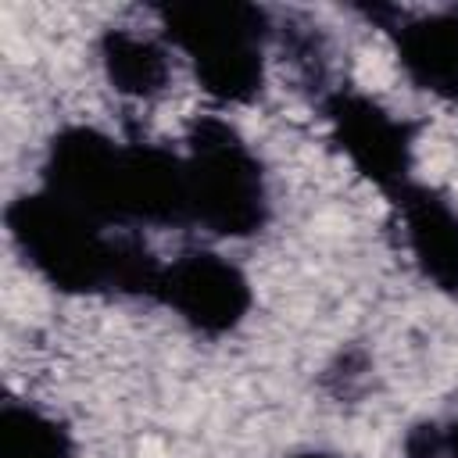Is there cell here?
Instances as JSON below:
<instances>
[{
	"label": "cell",
	"mask_w": 458,
	"mask_h": 458,
	"mask_svg": "<svg viewBox=\"0 0 458 458\" xmlns=\"http://www.w3.org/2000/svg\"><path fill=\"white\" fill-rule=\"evenodd\" d=\"M4 225L14 254L61 293L154 297L165 261L129 229H111L43 186L18 193L7 204Z\"/></svg>",
	"instance_id": "6da1fadb"
},
{
	"label": "cell",
	"mask_w": 458,
	"mask_h": 458,
	"mask_svg": "<svg viewBox=\"0 0 458 458\" xmlns=\"http://www.w3.org/2000/svg\"><path fill=\"white\" fill-rule=\"evenodd\" d=\"M161 39L179 50L197 86L222 107H243L265 89V50L272 18L243 0H179L161 4Z\"/></svg>",
	"instance_id": "7a4b0ae2"
},
{
	"label": "cell",
	"mask_w": 458,
	"mask_h": 458,
	"mask_svg": "<svg viewBox=\"0 0 458 458\" xmlns=\"http://www.w3.org/2000/svg\"><path fill=\"white\" fill-rule=\"evenodd\" d=\"M186 165V225L218 240H247L272 218L268 175L243 132L218 118L197 114L182 136Z\"/></svg>",
	"instance_id": "3957f363"
},
{
	"label": "cell",
	"mask_w": 458,
	"mask_h": 458,
	"mask_svg": "<svg viewBox=\"0 0 458 458\" xmlns=\"http://www.w3.org/2000/svg\"><path fill=\"white\" fill-rule=\"evenodd\" d=\"M39 186L111 229H132L129 140H114L97 125L57 129L39 161Z\"/></svg>",
	"instance_id": "277c9868"
},
{
	"label": "cell",
	"mask_w": 458,
	"mask_h": 458,
	"mask_svg": "<svg viewBox=\"0 0 458 458\" xmlns=\"http://www.w3.org/2000/svg\"><path fill=\"white\" fill-rule=\"evenodd\" d=\"M318 114L347 165L386 200L415 179V125L354 86L318 97Z\"/></svg>",
	"instance_id": "5b68a950"
},
{
	"label": "cell",
	"mask_w": 458,
	"mask_h": 458,
	"mask_svg": "<svg viewBox=\"0 0 458 458\" xmlns=\"http://www.w3.org/2000/svg\"><path fill=\"white\" fill-rule=\"evenodd\" d=\"M150 301L172 311L197 336L218 340L243 326L254 308V286L233 258L197 247L161 265Z\"/></svg>",
	"instance_id": "8992f818"
},
{
	"label": "cell",
	"mask_w": 458,
	"mask_h": 458,
	"mask_svg": "<svg viewBox=\"0 0 458 458\" xmlns=\"http://www.w3.org/2000/svg\"><path fill=\"white\" fill-rule=\"evenodd\" d=\"M361 14L386 32L404 79L447 104H458V7L401 11L390 4H365Z\"/></svg>",
	"instance_id": "52a82bcc"
},
{
	"label": "cell",
	"mask_w": 458,
	"mask_h": 458,
	"mask_svg": "<svg viewBox=\"0 0 458 458\" xmlns=\"http://www.w3.org/2000/svg\"><path fill=\"white\" fill-rule=\"evenodd\" d=\"M415 272L440 293L458 297V208L437 186L411 179L390 197Z\"/></svg>",
	"instance_id": "ba28073f"
},
{
	"label": "cell",
	"mask_w": 458,
	"mask_h": 458,
	"mask_svg": "<svg viewBox=\"0 0 458 458\" xmlns=\"http://www.w3.org/2000/svg\"><path fill=\"white\" fill-rule=\"evenodd\" d=\"M97 61L107 86L129 100H154L172 79V47L125 25H111L97 39Z\"/></svg>",
	"instance_id": "9c48e42d"
},
{
	"label": "cell",
	"mask_w": 458,
	"mask_h": 458,
	"mask_svg": "<svg viewBox=\"0 0 458 458\" xmlns=\"http://www.w3.org/2000/svg\"><path fill=\"white\" fill-rule=\"evenodd\" d=\"M0 458H75V433L39 404L7 397L0 404Z\"/></svg>",
	"instance_id": "30bf717a"
},
{
	"label": "cell",
	"mask_w": 458,
	"mask_h": 458,
	"mask_svg": "<svg viewBox=\"0 0 458 458\" xmlns=\"http://www.w3.org/2000/svg\"><path fill=\"white\" fill-rule=\"evenodd\" d=\"M404 454L408 458H458V415L447 422L415 426L404 437Z\"/></svg>",
	"instance_id": "8fae6325"
},
{
	"label": "cell",
	"mask_w": 458,
	"mask_h": 458,
	"mask_svg": "<svg viewBox=\"0 0 458 458\" xmlns=\"http://www.w3.org/2000/svg\"><path fill=\"white\" fill-rule=\"evenodd\" d=\"M286 458H340V454H333V451H318V447H304V451H293V454H286Z\"/></svg>",
	"instance_id": "7c38bea8"
}]
</instances>
